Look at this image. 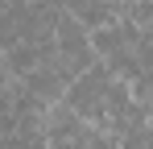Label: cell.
Here are the masks:
<instances>
[{"mask_svg":"<svg viewBox=\"0 0 153 149\" xmlns=\"http://www.w3.org/2000/svg\"><path fill=\"white\" fill-rule=\"evenodd\" d=\"M62 104H66L75 116H83L87 124L103 128L108 137H124L132 124L149 120V104H137L132 91H128V83L116 79L100 58H95L91 66H83V71L66 83Z\"/></svg>","mask_w":153,"mask_h":149,"instance_id":"1","label":"cell"},{"mask_svg":"<svg viewBox=\"0 0 153 149\" xmlns=\"http://www.w3.org/2000/svg\"><path fill=\"white\" fill-rule=\"evenodd\" d=\"M46 112L50 104L37 99L21 79L0 83V149H46Z\"/></svg>","mask_w":153,"mask_h":149,"instance_id":"2","label":"cell"},{"mask_svg":"<svg viewBox=\"0 0 153 149\" xmlns=\"http://www.w3.org/2000/svg\"><path fill=\"white\" fill-rule=\"evenodd\" d=\"M46 149H116V137L75 116L62 99L46 112Z\"/></svg>","mask_w":153,"mask_h":149,"instance_id":"3","label":"cell"},{"mask_svg":"<svg viewBox=\"0 0 153 149\" xmlns=\"http://www.w3.org/2000/svg\"><path fill=\"white\" fill-rule=\"evenodd\" d=\"M58 4H62V13H71L87 29H100V25L124 17V0H58Z\"/></svg>","mask_w":153,"mask_h":149,"instance_id":"4","label":"cell"}]
</instances>
